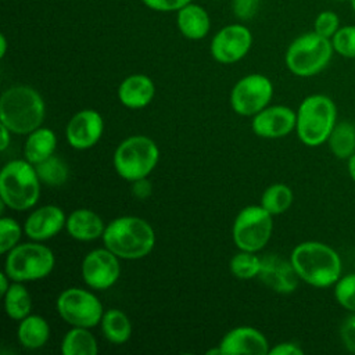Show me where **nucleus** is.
Here are the masks:
<instances>
[{"label": "nucleus", "mask_w": 355, "mask_h": 355, "mask_svg": "<svg viewBox=\"0 0 355 355\" xmlns=\"http://www.w3.org/2000/svg\"><path fill=\"white\" fill-rule=\"evenodd\" d=\"M22 232H24V227H21V225L15 219L8 216H1L0 218V252L6 255L10 250L18 245Z\"/></svg>", "instance_id": "7c9ffc66"}, {"label": "nucleus", "mask_w": 355, "mask_h": 355, "mask_svg": "<svg viewBox=\"0 0 355 355\" xmlns=\"http://www.w3.org/2000/svg\"><path fill=\"white\" fill-rule=\"evenodd\" d=\"M55 306L60 318L71 326L92 329L100 324L104 309L100 300L89 290L69 287L60 293Z\"/></svg>", "instance_id": "9d476101"}, {"label": "nucleus", "mask_w": 355, "mask_h": 355, "mask_svg": "<svg viewBox=\"0 0 355 355\" xmlns=\"http://www.w3.org/2000/svg\"><path fill=\"white\" fill-rule=\"evenodd\" d=\"M35 169L40 182L51 187L62 186L69 176L68 165L54 154L46 158L44 161L36 164Z\"/></svg>", "instance_id": "c85d7f7f"}, {"label": "nucleus", "mask_w": 355, "mask_h": 355, "mask_svg": "<svg viewBox=\"0 0 355 355\" xmlns=\"http://www.w3.org/2000/svg\"><path fill=\"white\" fill-rule=\"evenodd\" d=\"M219 347L223 355H266L270 349L268 338L251 326H239L229 330L222 337Z\"/></svg>", "instance_id": "a211bd4d"}, {"label": "nucleus", "mask_w": 355, "mask_h": 355, "mask_svg": "<svg viewBox=\"0 0 355 355\" xmlns=\"http://www.w3.org/2000/svg\"><path fill=\"white\" fill-rule=\"evenodd\" d=\"M232 275L240 280H250L258 277L261 269V258L251 251L240 250L234 254L229 262Z\"/></svg>", "instance_id": "c756f323"}, {"label": "nucleus", "mask_w": 355, "mask_h": 355, "mask_svg": "<svg viewBox=\"0 0 355 355\" xmlns=\"http://www.w3.org/2000/svg\"><path fill=\"white\" fill-rule=\"evenodd\" d=\"M57 147L55 133L50 128L39 126L25 140L24 155L32 165H36L54 154Z\"/></svg>", "instance_id": "5701e85b"}, {"label": "nucleus", "mask_w": 355, "mask_h": 355, "mask_svg": "<svg viewBox=\"0 0 355 355\" xmlns=\"http://www.w3.org/2000/svg\"><path fill=\"white\" fill-rule=\"evenodd\" d=\"M67 223L64 211L57 205H43L33 209L24 223V233L33 241H46L57 236Z\"/></svg>", "instance_id": "f3484780"}, {"label": "nucleus", "mask_w": 355, "mask_h": 355, "mask_svg": "<svg viewBox=\"0 0 355 355\" xmlns=\"http://www.w3.org/2000/svg\"><path fill=\"white\" fill-rule=\"evenodd\" d=\"M101 331L111 344H125L132 337V323L125 312L116 308L104 311L101 318Z\"/></svg>", "instance_id": "b1692460"}, {"label": "nucleus", "mask_w": 355, "mask_h": 355, "mask_svg": "<svg viewBox=\"0 0 355 355\" xmlns=\"http://www.w3.org/2000/svg\"><path fill=\"white\" fill-rule=\"evenodd\" d=\"M103 243L121 259L135 261L148 255L155 245L153 226L139 216H119L105 225Z\"/></svg>", "instance_id": "f03ea898"}, {"label": "nucleus", "mask_w": 355, "mask_h": 355, "mask_svg": "<svg viewBox=\"0 0 355 355\" xmlns=\"http://www.w3.org/2000/svg\"><path fill=\"white\" fill-rule=\"evenodd\" d=\"M297 125V112L286 105L266 107L252 116V132L263 139H280L290 135Z\"/></svg>", "instance_id": "2eb2a0df"}, {"label": "nucleus", "mask_w": 355, "mask_h": 355, "mask_svg": "<svg viewBox=\"0 0 355 355\" xmlns=\"http://www.w3.org/2000/svg\"><path fill=\"white\" fill-rule=\"evenodd\" d=\"M290 261L300 280L324 288L341 277V258L336 250L320 241H304L291 251Z\"/></svg>", "instance_id": "f257e3e1"}, {"label": "nucleus", "mask_w": 355, "mask_h": 355, "mask_svg": "<svg viewBox=\"0 0 355 355\" xmlns=\"http://www.w3.org/2000/svg\"><path fill=\"white\" fill-rule=\"evenodd\" d=\"M259 6V0H233V11L241 19L251 18Z\"/></svg>", "instance_id": "e433bc0d"}, {"label": "nucleus", "mask_w": 355, "mask_h": 355, "mask_svg": "<svg viewBox=\"0 0 355 355\" xmlns=\"http://www.w3.org/2000/svg\"><path fill=\"white\" fill-rule=\"evenodd\" d=\"M176 22L180 33L191 40L205 37L211 28L208 12L201 6L193 3L186 4L178 11Z\"/></svg>", "instance_id": "412c9836"}, {"label": "nucleus", "mask_w": 355, "mask_h": 355, "mask_svg": "<svg viewBox=\"0 0 355 355\" xmlns=\"http://www.w3.org/2000/svg\"><path fill=\"white\" fill-rule=\"evenodd\" d=\"M50 337V326L40 315L29 313L19 320L17 327V340L26 349H39L44 347Z\"/></svg>", "instance_id": "4be33fe9"}, {"label": "nucleus", "mask_w": 355, "mask_h": 355, "mask_svg": "<svg viewBox=\"0 0 355 355\" xmlns=\"http://www.w3.org/2000/svg\"><path fill=\"white\" fill-rule=\"evenodd\" d=\"M132 183V194L139 200H146L151 196L153 186L147 178H141L137 180L130 182Z\"/></svg>", "instance_id": "4c0bfd02"}, {"label": "nucleus", "mask_w": 355, "mask_h": 355, "mask_svg": "<svg viewBox=\"0 0 355 355\" xmlns=\"http://www.w3.org/2000/svg\"><path fill=\"white\" fill-rule=\"evenodd\" d=\"M104 132V121L96 110H80L72 115L65 128L68 144L75 150H87L98 143Z\"/></svg>", "instance_id": "4468645a"}, {"label": "nucleus", "mask_w": 355, "mask_h": 355, "mask_svg": "<svg viewBox=\"0 0 355 355\" xmlns=\"http://www.w3.org/2000/svg\"><path fill=\"white\" fill-rule=\"evenodd\" d=\"M3 298L4 311L10 319L19 322L32 311V297L22 282H12L6 294L3 295Z\"/></svg>", "instance_id": "a878e982"}, {"label": "nucleus", "mask_w": 355, "mask_h": 355, "mask_svg": "<svg viewBox=\"0 0 355 355\" xmlns=\"http://www.w3.org/2000/svg\"><path fill=\"white\" fill-rule=\"evenodd\" d=\"M273 96L270 79L262 73L241 78L230 92V105L241 116H254L268 107Z\"/></svg>", "instance_id": "9b49d317"}, {"label": "nucleus", "mask_w": 355, "mask_h": 355, "mask_svg": "<svg viewBox=\"0 0 355 355\" xmlns=\"http://www.w3.org/2000/svg\"><path fill=\"white\" fill-rule=\"evenodd\" d=\"M148 8L155 11H179L191 0H141Z\"/></svg>", "instance_id": "c9c22d12"}, {"label": "nucleus", "mask_w": 355, "mask_h": 355, "mask_svg": "<svg viewBox=\"0 0 355 355\" xmlns=\"http://www.w3.org/2000/svg\"><path fill=\"white\" fill-rule=\"evenodd\" d=\"M252 44V35L248 28L240 24H232L212 37L211 54L220 64H233L240 61Z\"/></svg>", "instance_id": "ddd939ff"}, {"label": "nucleus", "mask_w": 355, "mask_h": 355, "mask_svg": "<svg viewBox=\"0 0 355 355\" xmlns=\"http://www.w3.org/2000/svg\"><path fill=\"white\" fill-rule=\"evenodd\" d=\"M333 1H348V0H333Z\"/></svg>", "instance_id": "a18cd8bd"}, {"label": "nucleus", "mask_w": 355, "mask_h": 355, "mask_svg": "<svg viewBox=\"0 0 355 355\" xmlns=\"http://www.w3.org/2000/svg\"><path fill=\"white\" fill-rule=\"evenodd\" d=\"M118 100L130 110L147 107L155 96V85L147 75L133 73L126 76L118 86Z\"/></svg>", "instance_id": "6ab92c4d"}, {"label": "nucleus", "mask_w": 355, "mask_h": 355, "mask_svg": "<svg viewBox=\"0 0 355 355\" xmlns=\"http://www.w3.org/2000/svg\"><path fill=\"white\" fill-rule=\"evenodd\" d=\"M60 351L62 355H96L98 345L96 337L87 327L72 326L62 337Z\"/></svg>", "instance_id": "393cba45"}, {"label": "nucleus", "mask_w": 355, "mask_h": 355, "mask_svg": "<svg viewBox=\"0 0 355 355\" xmlns=\"http://www.w3.org/2000/svg\"><path fill=\"white\" fill-rule=\"evenodd\" d=\"M304 349L291 341H284L279 343L273 348L269 349V355H302Z\"/></svg>", "instance_id": "58836bf2"}, {"label": "nucleus", "mask_w": 355, "mask_h": 355, "mask_svg": "<svg viewBox=\"0 0 355 355\" xmlns=\"http://www.w3.org/2000/svg\"><path fill=\"white\" fill-rule=\"evenodd\" d=\"M336 123V104L324 94L305 97L297 110V136L308 147H318L327 141Z\"/></svg>", "instance_id": "39448f33"}, {"label": "nucleus", "mask_w": 355, "mask_h": 355, "mask_svg": "<svg viewBox=\"0 0 355 355\" xmlns=\"http://www.w3.org/2000/svg\"><path fill=\"white\" fill-rule=\"evenodd\" d=\"M340 338L345 349L355 354V312L343 320L340 326Z\"/></svg>", "instance_id": "f704fd0d"}, {"label": "nucleus", "mask_w": 355, "mask_h": 355, "mask_svg": "<svg viewBox=\"0 0 355 355\" xmlns=\"http://www.w3.org/2000/svg\"><path fill=\"white\" fill-rule=\"evenodd\" d=\"M11 283H12V280L8 277V275L3 270L1 273H0V294L1 295H4L6 294V291L8 290V287L11 286Z\"/></svg>", "instance_id": "a19ab883"}, {"label": "nucleus", "mask_w": 355, "mask_h": 355, "mask_svg": "<svg viewBox=\"0 0 355 355\" xmlns=\"http://www.w3.org/2000/svg\"><path fill=\"white\" fill-rule=\"evenodd\" d=\"M273 215L261 205L244 207L236 216L232 237L239 250L258 252L262 250L273 230Z\"/></svg>", "instance_id": "1a4fd4ad"}, {"label": "nucleus", "mask_w": 355, "mask_h": 355, "mask_svg": "<svg viewBox=\"0 0 355 355\" xmlns=\"http://www.w3.org/2000/svg\"><path fill=\"white\" fill-rule=\"evenodd\" d=\"M293 190L284 183H275L266 187L261 196V207H263L270 215L284 214L293 204Z\"/></svg>", "instance_id": "cd10ccee"}, {"label": "nucleus", "mask_w": 355, "mask_h": 355, "mask_svg": "<svg viewBox=\"0 0 355 355\" xmlns=\"http://www.w3.org/2000/svg\"><path fill=\"white\" fill-rule=\"evenodd\" d=\"M67 233L78 241H93L103 237L105 225L101 216L89 208H78L67 216Z\"/></svg>", "instance_id": "aec40b11"}, {"label": "nucleus", "mask_w": 355, "mask_h": 355, "mask_svg": "<svg viewBox=\"0 0 355 355\" xmlns=\"http://www.w3.org/2000/svg\"><path fill=\"white\" fill-rule=\"evenodd\" d=\"M333 53L331 39L323 37L313 31L295 37L290 43L284 61L291 73L308 78L323 71L329 65Z\"/></svg>", "instance_id": "0eeeda50"}, {"label": "nucleus", "mask_w": 355, "mask_h": 355, "mask_svg": "<svg viewBox=\"0 0 355 355\" xmlns=\"http://www.w3.org/2000/svg\"><path fill=\"white\" fill-rule=\"evenodd\" d=\"M40 183L35 165L26 159H12L0 173L1 201L10 209L26 211L37 202Z\"/></svg>", "instance_id": "20e7f679"}, {"label": "nucleus", "mask_w": 355, "mask_h": 355, "mask_svg": "<svg viewBox=\"0 0 355 355\" xmlns=\"http://www.w3.org/2000/svg\"><path fill=\"white\" fill-rule=\"evenodd\" d=\"M349 1H351V7H352V10L355 12V0H349Z\"/></svg>", "instance_id": "c03bdc74"}, {"label": "nucleus", "mask_w": 355, "mask_h": 355, "mask_svg": "<svg viewBox=\"0 0 355 355\" xmlns=\"http://www.w3.org/2000/svg\"><path fill=\"white\" fill-rule=\"evenodd\" d=\"M55 265L53 251L40 241L22 243L6 254L4 272L12 282H36L47 277Z\"/></svg>", "instance_id": "6e6552de"}, {"label": "nucleus", "mask_w": 355, "mask_h": 355, "mask_svg": "<svg viewBox=\"0 0 355 355\" xmlns=\"http://www.w3.org/2000/svg\"><path fill=\"white\" fill-rule=\"evenodd\" d=\"M258 279L279 294H290L295 291L300 277L290 259L277 254H268L261 258V269Z\"/></svg>", "instance_id": "dca6fc26"}, {"label": "nucleus", "mask_w": 355, "mask_h": 355, "mask_svg": "<svg viewBox=\"0 0 355 355\" xmlns=\"http://www.w3.org/2000/svg\"><path fill=\"white\" fill-rule=\"evenodd\" d=\"M331 44L336 53L345 58H355V25L340 26L331 37Z\"/></svg>", "instance_id": "473e14b6"}, {"label": "nucleus", "mask_w": 355, "mask_h": 355, "mask_svg": "<svg viewBox=\"0 0 355 355\" xmlns=\"http://www.w3.org/2000/svg\"><path fill=\"white\" fill-rule=\"evenodd\" d=\"M348 172L352 180L355 182V153L348 158Z\"/></svg>", "instance_id": "79ce46f5"}, {"label": "nucleus", "mask_w": 355, "mask_h": 355, "mask_svg": "<svg viewBox=\"0 0 355 355\" xmlns=\"http://www.w3.org/2000/svg\"><path fill=\"white\" fill-rule=\"evenodd\" d=\"M334 297L343 308L355 312V273L341 276L336 282Z\"/></svg>", "instance_id": "2f4dec72"}, {"label": "nucleus", "mask_w": 355, "mask_h": 355, "mask_svg": "<svg viewBox=\"0 0 355 355\" xmlns=\"http://www.w3.org/2000/svg\"><path fill=\"white\" fill-rule=\"evenodd\" d=\"M46 116V105L40 93L26 85H15L0 97V121L15 135H29Z\"/></svg>", "instance_id": "7ed1b4c3"}, {"label": "nucleus", "mask_w": 355, "mask_h": 355, "mask_svg": "<svg viewBox=\"0 0 355 355\" xmlns=\"http://www.w3.org/2000/svg\"><path fill=\"white\" fill-rule=\"evenodd\" d=\"M338 29H340V18L334 11L326 10L316 15L313 22V31L318 35L331 39Z\"/></svg>", "instance_id": "72a5a7b5"}, {"label": "nucleus", "mask_w": 355, "mask_h": 355, "mask_svg": "<svg viewBox=\"0 0 355 355\" xmlns=\"http://www.w3.org/2000/svg\"><path fill=\"white\" fill-rule=\"evenodd\" d=\"M0 133H1V144H0V150L1 151H4L8 146H10V143H11V130L7 128V126H4L3 123L0 125Z\"/></svg>", "instance_id": "ea45409f"}, {"label": "nucleus", "mask_w": 355, "mask_h": 355, "mask_svg": "<svg viewBox=\"0 0 355 355\" xmlns=\"http://www.w3.org/2000/svg\"><path fill=\"white\" fill-rule=\"evenodd\" d=\"M7 51V40L4 35H0V57H4Z\"/></svg>", "instance_id": "37998d69"}, {"label": "nucleus", "mask_w": 355, "mask_h": 355, "mask_svg": "<svg viewBox=\"0 0 355 355\" xmlns=\"http://www.w3.org/2000/svg\"><path fill=\"white\" fill-rule=\"evenodd\" d=\"M159 159V150L157 143L143 135H133L122 140L112 157V164L116 173L133 182L147 178L157 166Z\"/></svg>", "instance_id": "423d86ee"}, {"label": "nucleus", "mask_w": 355, "mask_h": 355, "mask_svg": "<svg viewBox=\"0 0 355 355\" xmlns=\"http://www.w3.org/2000/svg\"><path fill=\"white\" fill-rule=\"evenodd\" d=\"M119 259L107 247L89 251L80 266L82 279L90 288L107 290L112 287L121 276Z\"/></svg>", "instance_id": "f8f14e48"}, {"label": "nucleus", "mask_w": 355, "mask_h": 355, "mask_svg": "<svg viewBox=\"0 0 355 355\" xmlns=\"http://www.w3.org/2000/svg\"><path fill=\"white\" fill-rule=\"evenodd\" d=\"M327 143L337 158L348 159L355 153V125L348 121L337 122Z\"/></svg>", "instance_id": "bb28decb"}]
</instances>
